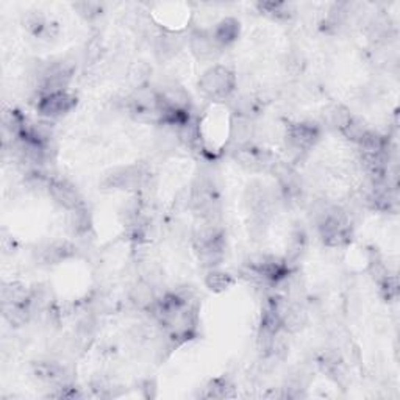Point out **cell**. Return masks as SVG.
<instances>
[{
  "label": "cell",
  "mask_w": 400,
  "mask_h": 400,
  "mask_svg": "<svg viewBox=\"0 0 400 400\" xmlns=\"http://www.w3.org/2000/svg\"><path fill=\"white\" fill-rule=\"evenodd\" d=\"M193 246L203 268L214 269L224 262L225 233L219 224L202 222L194 230Z\"/></svg>",
  "instance_id": "1"
},
{
  "label": "cell",
  "mask_w": 400,
  "mask_h": 400,
  "mask_svg": "<svg viewBox=\"0 0 400 400\" xmlns=\"http://www.w3.org/2000/svg\"><path fill=\"white\" fill-rule=\"evenodd\" d=\"M125 108L138 122L161 124V102L157 90L139 86L131 96L127 97Z\"/></svg>",
  "instance_id": "2"
},
{
  "label": "cell",
  "mask_w": 400,
  "mask_h": 400,
  "mask_svg": "<svg viewBox=\"0 0 400 400\" xmlns=\"http://www.w3.org/2000/svg\"><path fill=\"white\" fill-rule=\"evenodd\" d=\"M237 86V79L230 69L216 65L203 72L199 80L200 91L213 100H224L232 96Z\"/></svg>",
  "instance_id": "3"
},
{
  "label": "cell",
  "mask_w": 400,
  "mask_h": 400,
  "mask_svg": "<svg viewBox=\"0 0 400 400\" xmlns=\"http://www.w3.org/2000/svg\"><path fill=\"white\" fill-rule=\"evenodd\" d=\"M150 180V170L144 164H131V166L114 169L104 180L106 189H122V191H139Z\"/></svg>",
  "instance_id": "4"
},
{
  "label": "cell",
  "mask_w": 400,
  "mask_h": 400,
  "mask_svg": "<svg viewBox=\"0 0 400 400\" xmlns=\"http://www.w3.org/2000/svg\"><path fill=\"white\" fill-rule=\"evenodd\" d=\"M321 138V130L316 124L297 122L291 124L287 130V145L291 154L301 157L316 145Z\"/></svg>",
  "instance_id": "5"
},
{
  "label": "cell",
  "mask_w": 400,
  "mask_h": 400,
  "mask_svg": "<svg viewBox=\"0 0 400 400\" xmlns=\"http://www.w3.org/2000/svg\"><path fill=\"white\" fill-rule=\"evenodd\" d=\"M233 157L241 166L249 170H255V173H271L272 168H274L278 161L272 152L255 147V145L250 144L239 145V147L234 150Z\"/></svg>",
  "instance_id": "6"
},
{
  "label": "cell",
  "mask_w": 400,
  "mask_h": 400,
  "mask_svg": "<svg viewBox=\"0 0 400 400\" xmlns=\"http://www.w3.org/2000/svg\"><path fill=\"white\" fill-rule=\"evenodd\" d=\"M75 105H77V97L67 91H60L41 96L38 100L36 110L44 119L50 120L65 116V114L74 110Z\"/></svg>",
  "instance_id": "7"
},
{
  "label": "cell",
  "mask_w": 400,
  "mask_h": 400,
  "mask_svg": "<svg viewBox=\"0 0 400 400\" xmlns=\"http://www.w3.org/2000/svg\"><path fill=\"white\" fill-rule=\"evenodd\" d=\"M47 193L50 194V198L58 203L60 207L67 209V211L85 205L83 199H81L80 193L77 191V188L66 180L50 179Z\"/></svg>",
  "instance_id": "8"
},
{
  "label": "cell",
  "mask_w": 400,
  "mask_h": 400,
  "mask_svg": "<svg viewBox=\"0 0 400 400\" xmlns=\"http://www.w3.org/2000/svg\"><path fill=\"white\" fill-rule=\"evenodd\" d=\"M157 93L161 104L170 108V110L189 113L191 97H189V93L182 85L175 83V81H168V83L158 88Z\"/></svg>",
  "instance_id": "9"
},
{
  "label": "cell",
  "mask_w": 400,
  "mask_h": 400,
  "mask_svg": "<svg viewBox=\"0 0 400 400\" xmlns=\"http://www.w3.org/2000/svg\"><path fill=\"white\" fill-rule=\"evenodd\" d=\"M75 246L69 241H55L36 249L35 257L41 264H58L75 255Z\"/></svg>",
  "instance_id": "10"
},
{
  "label": "cell",
  "mask_w": 400,
  "mask_h": 400,
  "mask_svg": "<svg viewBox=\"0 0 400 400\" xmlns=\"http://www.w3.org/2000/svg\"><path fill=\"white\" fill-rule=\"evenodd\" d=\"M189 49L202 61H211L221 54V47L214 42L207 30H195L189 36Z\"/></svg>",
  "instance_id": "11"
},
{
  "label": "cell",
  "mask_w": 400,
  "mask_h": 400,
  "mask_svg": "<svg viewBox=\"0 0 400 400\" xmlns=\"http://www.w3.org/2000/svg\"><path fill=\"white\" fill-rule=\"evenodd\" d=\"M33 376L40 380V382L55 386V388L67 383V372L65 366L56 363V361H38V363L33 365Z\"/></svg>",
  "instance_id": "12"
},
{
  "label": "cell",
  "mask_w": 400,
  "mask_h": 400,
  "mask_svg": "<svg viewBox=\"0 0 400 400\" xmlns=\"http://www.w3.org/2000/svg\"><path fill=\"white\" fill-rule=\"evenodd\" d=\"M308 321L307 311L297 301H289L282 311V328L285 333H297Z\"/></svg>",
  "instance_id": "13"
},
{
  "label": "cell",
  "mask_w": 400,
  "mask_h": 400,
  "mask_svg": "<svg viewBox=\"0 0 400 400\" xmlns=\"http://www.w3.org/2000/svg\"><path fill=\"white\" fill-rule=\"evenodd\" d=\"M209 33H211L214 42L218 44L221 49L227 47L238 40L239 22L233 17H225L222 19L221 22L216 24V27L213 30H209Z\"/></svg>",
  "instance_id": "14"
},
{
  "label": "cell",
  "mask_w": 400,
  "mask_h": 400,
  "mask_svg": "<svg viewBox=\"0 0 400 400\" xmlns=\"http://www.w3.org/2000/svg\"><path fill=\"white\" fill-rule=\"evenodd\" d=\"M129 297H130V302L135 305L136 308H141V310H149L157 301L154 285L149 283L147 280H141L133 285L129 293Z\"/></svg>",
  "instance_id": "15"
},
{
  "label": "cell",
  "mask_w": 400,
  "mask_h": 400,
  "mask_svg": "<svg viewBox=\"0 0 400 400\" xmlns=\"http://www.w3.org/2000/svg\"><path fill=\"white\" fill-rule=\"evenodd\" d=\"M183 47V38L177 33H161L155 41V52L161 60H169L180 52Z\"/></svg>",
  "instance_id": "16"
},
{
  "label": "cell",
  "mask_w": 400,
  "mask_h": 400,
  "mask_svg": "<svg viewBox=\"0 0 400 400\" xmlns=\"http://www.w3.org/2000/svg\"><path fill=\"white\" fill-rule=\"evenodd\" d=\"M319 365H321V369L326 372L330 378L335 380L336 383L342 385L347 380L344 363H342V360L338 353H335V352L323 353Z\"/></svg>",
  "instance_id": "17"
},
{
  "label": "cell",
  "mask_w": 400,
  "mask_h": 400,
  "mask_svg": "<svg viewBox=\"0 0 400 400\" xmlns=\"http://www.w3.org/2000/svg\"><path fill=\"white\" fill-rule=\"evenodd\" d=\"M253 131H255V127H253L252 119L243 118V116H234L232 119L230 138H232V141L237 144V147H239V145L250 144Z\"/></svg>",
  "instance_id": "18"
},
{
  "label": "cell",
  "mask_w": 400,
  "mask_h": 400,
  "mask_svg": "<svg viewBox=\"0 0 400 400\" xmlns=\"http://www.w3.org/2000/svg\"><path fill=\"white\" fill-rule=\"evenodd\" d=\"M29 303H2L5 321L13 327L25 326L30 321V317L33 316Z\"/></svg>",
  "instance_id": "19"
},
{
  "label": "cell",
  "mask_w": 400,
  "mask_h": 400,
  "mask_svg": "<svg viewBox=\"0 0 400 400\" xmlns=\"http://www.w3.org/2000/svg\"><path fill=\"white\" fill-rule=\"evenodd\" d=\"M67 227L75 237H81L86 234L91 228V214L88 211L86 207L74 208L67 214Z\"/></svg>",
  "instance_id": "20"
},
{
  "label": "cell",
  "mask_w": 400,
  "mask_h": 400,
  "mask_svg": "<svg viewBox=\"0 0 400 400\" xmlns=\"http://www.w3.org/2000/svg\"><path fill=\"white\" fill-rule=\"evenodd\" d=\"M31 289L19 282L2 285V303H29Z\"/></svg>",
  "instance_id": "21"
},
{
  "label": "cell",
  "mask_w": 400,
  "mask_h": 400,
  "mask_svg": "<svg viewBox=\"0 0 400 400\" xmlns=\"http://www.w3.org/2000/svg\"><path fill=\"white\" fill-rule=\"evenodd\" d=\"M234 396H237L234 394V386L225 377L213 378L205 386V394H203V397L207 399H228Z\"/></svg>",
  "instance_id": "22"
},
{
  "label": "cell",
  "mask_w": 400,
  "mask_h": 400,
  "mask_svg": "<svg viewBox=\"0 0 400 400\" xmlns=\"http://www.w3.org/2000/svg\"><path fill=\"white\" fill-rule=\"evenodd\" d=\"M257 6L264 15L275 19H289L293 16V5L288 2H262Z\"/></svg>",
  "instance_id": "23"
},
{
  "label": "cell",
  "mask_w": 400,
  "mask_h": 400,
  "mask_svg": "<svg viewBox=\"0 0 400 400\" xmlns=\"http://www.w3.org/2000/svg\"><path fill=\"white\" fill-rule=\"evenodd\" d=\"M233 283H234V278L230 274H225V272H219V271L208 272V275L205 278L207 288L214 291V293H222V291L230 288Z\"/></svg>",
  "instance_id": "24"
},
{
  "label": "cell",
  "mask_w": 400,
  "mask_h": 400,
  "mask_svg": "<svg viewBox=\"0 0 400 400\" xmlns=\"http://www.w3.org/2000/svg\"><path fill=\"white\" fill-rule=\"evenodd\" d=\"M259 113V104L257 99L250 96H241L234 100V116H243L253 119Z\"/></svg>",
  "instance_id": "25"
},
{
  "label": "cell",
  "mask_w": 400,
  "mask_h": 400,
  "mask_svg": "<svg viewBox=\"0 0 400 400\" xmlns=\"http://www.w3.org/2000/svg\"><path fill=\"white\" fill-rule=\"evenodd\" d=\"M367 130H369V129H367L363 120L352 116L351 119H349V122L344 127H342L339 131L349 139V141L358 144L360 139L363 138V135Z\"/></svg>",
  "instance_id": "26"
},
{
  "label": "cell",
  "mask_w": 400,
  "mask_h": 400,
  "mask_svg": "<svg viewBox=\"0 0 400 400\" xmlns=\"http://www.w3.org/2000/svg\"><path fill=\"white\" fill-rule=\"evenodd\" d=\"M351 118H352V114L349 113L347 108L341 106V105L333 106L332 110H328V113H327L328 124H332L335 129H338V130H341L342 127L349 122V119Z\"/></svg>",
  "instance_id": "27"
},
{
  "label": "cell",
  "mask_w": 400,
  "mask_h": 400,
  "mask_svg": "<svg viewBox=\"0 0 400 400\" xmlns=\"http://www.w3.org/2000/svg\"><path fill=\"white\" fill-rule=\"evenodd\" d=\"M380 288H382V294H383V299L392 302L396 301L399 297V280L396 275H386L382 282L378 283Z\"/></svg>",
  "instance_id": "28"
},
{
  "label": "cell",
  "mask_w": 400,
  "mask_h": 400,
  "mask_svg": "<svg viewBox=\"0 0 400 400\" xmlns=\"http://www.w3.org/2000/svg\"><path fill=\"white\" fill-rule=\"evenodd\" d=\"M74 8L86 19L97 17L102 13V5L96 2H80V3H75Z\"/></svg>",
  "instance_id": "29"
}]
</instances>
